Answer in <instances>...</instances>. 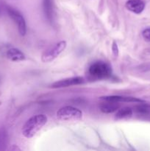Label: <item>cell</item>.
<instances>
[{"label": "cell", "mask_w": 150, "mask_h": 151, "mask_svg": "<svg viewBox=\"0 0 150 151\" xmlns=\"http://www.w3.org/2000/svg\"><path fill=\"white\" fill-rule=\"evenodd\" d=\"M47 116L45 114H37L29 118L22 128V134L26 138L33 137L46 124Z\"/></svg>", "instance_id": "6da1fadb"}, {"label": "cell", "mask_w": 150, "mask_h": 151, "mask_svg": "<svg viewBox=\"0 0 150 151\" xmlns=\"http://www.w3.org/2000/svg\"><path fill=\"white\" fill-rule=\"evenodd\" d=\"M7 58L12 61H21L25 60V55L17 48H11L7 50Z\"/></svg>", "instance_id": "30bf717a"}, {"label": "cell", "mask_w": 150, "mask_h": 151, "mask_svg": "<svg viewBox=\"0 0 150 151\" xmlns=\"http://www.w3.org/2000/svg\"><path fill=\"white\" fill-rule=\"evenodd\" d=\"M112 50H113V53L115 57H117L119 55V47H118L117 43L116 41H113V45H112Z\"/></svg>", "instance_id": "9a60e30c"}, {"label": "cell", "mask_w": 150, "mask_h": 151, "mask_svg": "<svg viewBox=\"0 0 150 151\" xmlns=\"http://www.w3.org/2000/svg\"><path fill=\"white\" fill-rule=\"evenodd\" d=\"M142 35L146 41L150 42V27L144 29L142 32Z\"/></svg>", "instance_id": "5bb4252c"}, {"label": "cell", "mask_w": 150, "mask_h": 151, "mask_svg": "<svg viewBox=\"0 0 150 151\" xmlns=\"http://www.w3.org/2000/svg\"><path fill=\"white\" fill-rule=\"evenodd\" d=\"M67 46L66 41H61L44 52L41 56V60L44 63H49L57 58L65 50Z\"/></svg>", "instance_id": "277c9868"}, {"label": "cell", "mask_w": 150, "mask_h": 151, "mask_svg": "<svg viewBox=\"0 0 150 151\" xmlns=\"http://www.w3.org/2000/svg\"><path fill=\"white\" fill-rule=\"evenodd\" d=\"M7 143V135L5 131H0V150H4Z\"/></svg>", "instance_id": "4fadbf2b"}, {"label": "cell", "mask_w": 150, "mask_h": 151, "mask_svg": "<svg viewBox=\"0 0 150 151\" xmlns=\"http://www.w3.org/2000/svg\"><path fill=\"white\" fill-rule=\"evenodd\" d=\"M7 11L8 13L9 16L14 21L16 24L17 25L18 30H19L20 35L22 36L25 35L26 32V25L23 16L21 14L20 12L11 7H7Z\"/></svg>", "instance_id": "5b68a950"}, {"label": "cell", "mask_w": 150, "mask_h": 151, "mask_svg": "<svg viewBox=\"0 0 150 151\" xmlns=\"http://www.w3.org/2000/svg\"><path fill=\"white\" fill-rule=\"evenodd\" d=\"M56 116L60 121L76 122L82 119V112L79 109L72 106H64L57 111Z\"/></svg>", "instance_id": "3957f363"}, {"label": "cell", "mask_w": 150, "mask_h": 151, "mask_svg": "<svg viewBox=\"0 0 150 151\" xmlns=\"http://www.w3.org/2000/svg\"><path fill=\"white\" fill-rule=\"evenodd\" d=\"M132 115V110L129 107H124L118 109L117 112L115 114L116 120H121L130 118Z\"/></svg>", "instance_id": "8fae6325"}, {"label": "cell", "mask_w": 150, "mask_h": 151, "mask_svg": "<svg viewBox=\"0 0 150 151\" xmlns=\"http://www.w3.org/2000/svg\"><path fill=\"white\" fill-rule=\"evenodd\" d=\"M84 83V78L82 77H72V78H66V79L60 80V81H56L54 83L50 86L51 88H66V87L72 86H76L82 84Z\"/></svg>", "instance_id": "8992f818"}, {"label": "cell", "mask_w": 150, "mask_h": 151, "mask_svg": "<svg viewBox=\"0 0 150 151\" xmlns=\"http://www.w3.org/2000/svg\"><path fill=\"white\" fill-rule=\"evenodd\" d=\"M125 6L129 11L136 14H140L144 10L145 3L142 0H128Z\"/></svg>", "instance_id": "ba28073f"}, {"label": "cell", "mask_w": 150, "mask_h": 151, "mask_svg": "<svg viewBox=\"0 0 150 151\" xmlns=\"http://www.w3.org/2000/svg\"><path fill=\"white\" fill-rule=\"evenodd\" d=\"M101 100L104 101H113V102H124V103H144V100L141 99L135 98L131 97H122V96H105V97H100Z\"/></svg>", "instance_id": "52a82bcc"}, {"label": "cell", "mask_w": 150, "mask_h": 151, "mask_svg": "<svg viewBox=\"0 0 150 151\" xmlns=\"http://www.w3.org/2000/svg\"><path fill=\"white\" fill-rule=\"evenodd\" d=\"M44 9L46 16L49 21H52L53 4L52 0H44Z\"/></svg>", "instance_id": "7c38bea8"}, {"label": "cell", "mask_w": 150, "mask_h": 151, "mask_svg": "<svg viewBox=\"0 0 150 151\" xmlns=\"http://www.w3.org/2000/svg\"><path fill=\"white\" fill-rule=\"evenodd\" d=\"M120 108V104L118 102L105 101L100 104L99 109L104 114H110L116 111Z\"/></svg>", "instance_id": "9c48e42d"}, {"label": "cell", "mask_w": 150, "mask_h": 151, "mask_svg": "<svg viewBox=\"0 0 150 151\" xmlns=\"http://www.w3.org/2000/svg\"><path fill=\"white\" fill-rule=\"evenodd\" d=\"M88 74L94 79H106L110 77L112 69L110 65L105 62L96 61L93 63L88 68Z\"/></svg>", "instance_id": "7a4b0ae2"}]
</instances>
